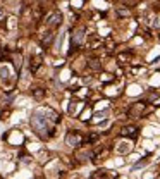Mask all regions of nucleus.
Wrapping results in <instances>:
<instances>
[{
	"label": "nucleus",
	"mask_w": 160,
	"mask_h": 179,
	"mask_svg": "<svg viewBox=\"0 0 160 179\" xmlns=\"http://www.w3.org/2000/svg\"><path fill=\"white\" fill-rule=\"evenodd\" d=\"M45 112L47 110H36L35 114H33V119H31V124H33V129L40 134L42 133L43 134V131H47V129H50V122L55 119V114L54 112H50L48 114V117H45Z\"/></svg>",
	"instance_id": "obj_1"
},
{
	"label": "nucleus",
	"mask_w": 160,
	"mask_h": 179,
	"mask_svg": "<svg viewBox=\"0 0 160 179\" xmlns=\"http://www.w3.org/2000/svg\"><path fill=\"white\" fill-rule=\"evenodd\" d=\"M83 38H84V29H83V28H77L76 31H74V34H72V41H71L72 48L79 47L81 41H83Z\"/></svg>",
	"instance_id": "obj_2"
},
{
	"label": "nucleus",
	"mask_w": 160,
	"mask_h": 179,
	"mask_svg": "<svg viewBox=\"0 0 160 179\" xmlns=\"http://www.w3.org/2000/svg\"><path fill=\"white\" fill-rule=\"evenodd\" d=\"M65 143L71 145V146H76V145L81 143V136H79L77 133H69V134L65 136Z\"/></svg>",
	"instance_id": "obj_3"
},
{
	"label": "nucleus",
	"mask_w": 160,
	"mask_h": 179,
	"mask_svg": "<svg viewBox=\"0 0 160 179\" xmlns=\"http://www.w3.org/2000/svg\"><path fill=\"white\" fill-rule=\"evenodd\" d=\"M0 81L4 83V84H9V83H10V69L5 67V66L0 67Z\"/></svg>",
	"instance_id": "obj_4"
},
{
	"label": "nucleus",
	"mask_w": 160,
	"mask_h": 179,
	"mask_svg": "<svg viewBox=\"0 0 160 179\" xmlns=\"http://www.w3.org/2000/svg\"><path fill=\"white\" fill-rule=\"evenodd\" d=\"M146 164H148V158H145V160H139L138 164H134V167H132V169L136 171V169H139V167H145Z\"/></svg>",
	"instance_id": "obj_5"
},
{
	"label": "nucleus",
	"mask_w": 160,
	"mask_h": 179,
	"mask_svg": "<svg viewBox=\"0 0 160 179\" xmlns=\"http://www.w3.org/2000/svg\"><path fill=\"white\" fill-rule=\"evenodd\" d=\"M134 131V128H126L124 129V134H131V136H136V133H132Z\"/></svg>",
	"instance_id": "obj_6"
},
{
	"label": "nucleus",
	"mask_w": 160,
	"mask_h": 179,
	"mask_svg": "<svg viewBox=\"0 0 160 179\" xmlns=\"http://www.w3.org/2000/svg\"><path fill=\"white\" fill-rule=\"evenodd\" d=\"M107 114H109V112H107V110H103V112H98V114H95V117H97V119H103Z\"/></svg>",
	"instance_id": "obj_7"
},
{
	"label": "nucleus",
	"mask_w": 160,
	"mask_h": 179,
	"mask_svg": "<svg viewBox=\"0 0 160 179\" xmlns=\"http://www.w3.org/2000/svg\"><path fill=\"white\" fill-rule=\"evenodd\" d=\"M2 16H4V10H0V17H2Z\"/></svg>",
	"instance_id": "obj_8"
}]
</instances>
